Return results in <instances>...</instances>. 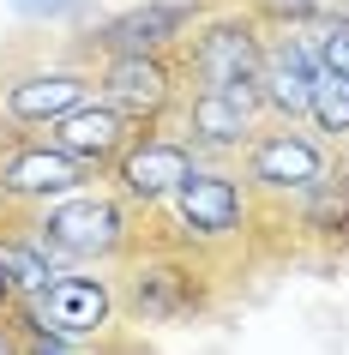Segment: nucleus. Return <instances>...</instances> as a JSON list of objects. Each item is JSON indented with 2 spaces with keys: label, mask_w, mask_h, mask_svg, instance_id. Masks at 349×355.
I'll use <instances>...</instances> for the list:
<instances>
[{
  "label": "nucleus",
  "mask_w": 349,
  "mask_h": 355,
  "mask_svg": "<svg viewBox=\"0 0 349 355\" xmlns=\"http://www.w3.org/2000/svg\"><path fill=\"white\" fill-rule=\"evenodd\" d=\"M325 163H331V145L313 127H301V121H265V127H253L247 150H241L247 193L253 199H271V205L307 193L325 175Z\"/></svg>",
  "instance_id": "nucleus-4"
},
{
  "label": "nucleus",
  "mask_w": 349,
  "mask_h": 355,
  "mask_svg": "<svg viewBox=\"0 0 349 355\" xmlns=\"http://www.w3.org/2000/svg\"><path fill=\"white\" fill-rule=\"evenodd\" d=\"M259 127V109L241 103V96H223V91H193L181 103V139L199 157H241L247 139Z\"/></svg>",
  "instance_id": "nucleus-14"
},
{
  "label": "nucleus",
  "mask_w": 349,
  "mask_h": 355,
  "mask_svg": "<svg viewBox=\"0 0 349 355\" xmlns=\"http://www.w3.org/2000/svg\"><path fill=\"white\" fill-rule=\"evenodd\" d=\"M24 19H60V12H78V6H91V0H12Z\"/></svg>",
  "instance_id": "nucleus-19"
},
{
  "label": "nucleus",
  "mask_w": 349,
  "mask_h": 355,
  "mask_svg": "<svg viewBox=\"0 0 349 355\" xmlns=\"http://www.w3.org/2000/svg\"><path fill=\"white\" fill-rule=\"evenodd\" d=\"M85 96H96V73H85V67H37V73H19V78L0 85V127L49 132Z\"/></svg>",
  "instance_id": "nucleus-11"
},
{
  "label": "nucleus",
  "mask_w": 349,
  "mask_h": 355,
  "mask_svg": "<svg viewBox=\"0 0 349 355\" xmlns=\"http://www.w3.org/2000/svg\"><path fill=\"white\" fill-rule=\"evenodd\" d=\"M31 355H60V343L55 337H31Z\"/></svg>",
  "instance_id": "nucleus-22"
},
{
  "label": "nucleus",
  "mask_w": 349,
  "mask_h": 355,
  "mask_svg": "<svg viewBox=\"0 0 349 355\" xmlns=\"http://www.w3.org/2000/svg\"><path fill=\"white\" fill-rule=\"evenodd\" d=\"M12 307H19V289H12V283H6V271H0V313H12Z\"/></svg>",
  "instance_id": "nucleus-21"
},
{
  "label": "nucleus",
  "mask_w": 349,
  "mask_h": 355,
  "mask_svg": "<svg viewBox=\"0 0 349 355\" xmlns=\"http://www.w3.org/2000/svg\"><path fill=\"white\" fill-rule=\"evenodd\" d=\"M121 313V295H114L109 277H78V271H60L49 289L24 295L12 307V319L24 325V337H55V343H91L103 337Z\"/></svg>",
  "instance_id": "nucleus-7"
},
{
  "label": "nucleus",
  "mask_w": 349,
  "mask_h": 355,
  "mask_svg": "<svg viewBox=\"0 0 349 355\" xmlns=\"http://www.w3.org/2000/svg\"><path fill=\"white\" fill-rule=\"evenodd\" d=\"M121 307H127L139 325H175V319H193L211 301V283H205L193 247L175 241H151L139 259L127 265V283L114 289Z\"/></svg>",
  "instance_id": "nucleus-3"
},
{
  "label": "nucleus",
  "mask_w": 349,
  "mask_h": 355,
  "mask_svg": "<svg viewBox=\"0 0 349 355\" xmlns=\"http://www.w3.org/2000/svg\"><path fill=\"white\" fill-rule=\"evenodd\" d=\"M205 19V0H139L114 19H96L85 37V55H157Z\"/></svg>",
  "instance_id": "nucleus-10"
},
{
  "label": "nucleus",
  "mask_w": 349,
  "mask_h": 355,
  "mask_svg": "<svg viewBox=\"0 0 349 355\" xmlns=\"http://www.w3.org/2000/svg\"><path fill=\"white\" fill-rule=\"evenodd\" d=\"M133 132H139V121H127V114L114 109V103H103V96H85L78 109H67L55 127H49V139H55L60 150H73L91 175H109L114 157L133 145Z\"/></svg>",
  "instance_id": "nucleus-13"
},
{
  "label": "nucleus",
  "mask_w": 349,
  "mask_h": 355,
  "mask_svg": "<svg viewBox=\"0 0 349 355\" xmlns=\"http://www.w3.org/2000/svg\"><path fill=\"white\" fill-rule=\"evenodd\" d=\"M313 78H319V60H313L307 37L289 31V24H265V49H259V114H271V121H307Z\"/></svg>",
  "instance_id": "nucleus-12"
},
{
  "label": "nucleus",
  "mask_w": 349,
  "mask_h": 355,
  "mask_svg": "<svg viewBox=\"0 0 349 355\" xmlns=\"http://www.w3.org/2000/svg\"><path fill=\"white\" fill-rule=\"evenodd\" d=\"M307 127L319 132L325 145H343V139H349V78H337V73H319V78H313Z\"/></svg>",
  "instance_id": "nucleus-16"
},
{
  "label": "nucleus",
  "mask_w": 349,
  "mask_h": 355,
  "mask_svg": "<svg viewBox=\"0 0 349 355\" xmlns=\"http://www.w3.org/2000/svg\"><path fill=\"white\" fill-rule=\"evenodd\" d=\"M96 175L78 163L73 150H60L49 132H0V211H37L55 205L67 193L91 187Z\"/></svg>",
  "instance_id": "nucleus-5"
},
{
  "label": "nucleus",
  "mask_w": 349,
  "mask_h": 355,
  "mask_svg": "<svg viewBox=\"0 0 349 355\" xmlns=\"http://www.w3.org/2000/svg\"><path fill=\"white\" fill-rule=\"evenodd\" d=\"M259 49H265V19L253 6L211 12L181 37V78H193V91H223L259 109Z\"/></svg>",
  "instance_id": "nucleus-2"
},
{
  "label": "nucleus",
  "mask_w": 349,
  "mask_h": 355,
  "mask_svg": "<svg viewBox=\"0 0 349 355\" xmlns=\"http://www.w3.org/2000/svg\"><path fill=\"white\" fill-rule=\"evenodd\" d=\"M31 229L67 271L73 265H114L139 247V211L114 187H78L67 199H55V205H37Z\"/></svg>",
  "instance_id": "nucleus-1"
},
{
  "label": "nucleus",
  "mask_w": 349,
  "mask_h": 355,
  "mask_svg": "<svg viewBox=\"0 0 349 355\" xmlns=\"http://www.w3.org/2000/svg\"><path fill=\"white\" fill-rule=\"evenodd\" d=\"M193 168H199V150L187 145L181 132L139 127V132H133V145L114 157L109 187L121 193L133 211H163L169 199H175V187H181Z\"/></svg>",
  "instance_id": "nucleus-8"
},
{
  "label": "nucleus",
  "mask_w": 349,
  "mask_h": 355,
  "mask_svg": "<svg viewBox=\"0 0 349 355\" xmlns=\"http://www.w3.org/2000/svg\"><path fill=\"white\" fill-rule=\"evenodd\" d=\"M247 211H253V193H247L241 175H229V168H193L175 187V199H169V229L175 235H157V241L193 247V253L229 247L247 229Z\"/></svg>",
  "instance_id": "nucleus-6"
},
{
  "label": "nucleus",
  "mask_w": 349,
  "mask_h": 355,
  "mask_svg": "<svg viewBox=\"0 0 349 355\" xmlns=\"http://www.w3.org/2000/svg\"><path fill=\"white\" fill-rule=\"evenodd\" d=\"M96 96L114 103L139 127H163L175 96H181V67L169 60V49H157V55H103Z\"/></svg>",
  "instance_id": "nucleus-9"
},
{
  "label": "nucleus",
  "mask_w": 349,
  "mask_h": 355,
  "mask_svg": "<svg viewBox=\"0 0 349 355\" xmlns=\"http://www.w3.org/2000/svg\"><path fill=\"white\" fill-rule=\"evenodd\" d=\"M301 37H307L313 60H319V73H337V78H349V6L325 12V19H319V24H307Z\"/></svg>",
  "instance_id": "nucleus-17"
},
{
  "label": "nucleus",
  "mask_w": 349,
  "mask_h": 355,
  "mask_svg": "<svg viewBox=\"0 0 349 355\" xmlns=\"http://www.w3.org/2000/svg\"><path fill=\"white\" fill-rule=\"evenodd\" d=\"M295 223L313 241H349V163L331 157L307 193H295Z\"/></svg>",
  "instance_id": "nucleus-15"
},
{
  "label": "nucleus",
  "mask_w": 349,
  "mask_h": 355,
  "mask_svg": "<svg viewBox=\"0 0 349 355\" xmlns=\"http://www.w3.org/2000/svg\"><path fill=\"white\" fill-rule=\"evenodd\" d=\"M0 355H31V337L12 313H0Z\"/></svg>",
  "instance_id": "nucleus-20"
},
{
  "label": "nucleus",
  "mask_w": 349,
  "mask_h": 355,
  "mask_svg": "<svg viewBox=\"0 0 349 355\" xmlns=\"http://www.w3.org/2000/svg\"><path fill=\"white\" fill-rule=\"evenodd\" d=\"M343 0H253V12L265 24H289V31H307V24H319L325 12H337Z\"/></svg>",
  "instance_id": "nucleus-18"
}]
</instances>
